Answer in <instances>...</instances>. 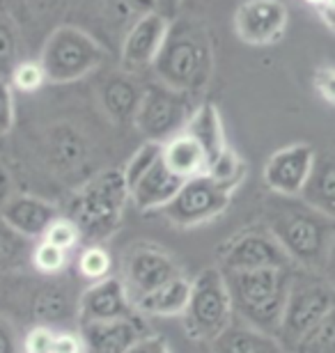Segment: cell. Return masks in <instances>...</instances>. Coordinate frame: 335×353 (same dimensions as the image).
<instances>
[{"label": "cell", "instance_id": "6da1fadb", "mask_svg": "<svg viewBox=\"0 0 335 353\" xmlns=\"http://www.w3.org/2000/svg\"><path fill=\"white\" fill-rule=\"evenodd\" d=\"M265 228L283 245L296 268L322 273L335 241V221L303 197L271 193L265 200Z\"/></svg>", "mask_w": 335, "mask_h": 353}, {"label": "cell", "instance_id": "7a4b0ae2", "mask_svg": "<svg viewBox=\"0 0 335 353\" xmlns=\"http://www.w3.org/2000/svg\"><path fill=\"white\" fill-rule=\"evenodd\" d=\"M152 72L159 83L184 94L195 97L202 92L213 72L211 39L204 26L195 21H173Z\"/></svg>", "mask_w": 335, "mask_h": 353}, {"label": "cell", "instance_id": "3957f363", "mask_svg": "<svg viewBox=\"0 0 335 353\" xmlns=\"http://www.w3.org/2000/svg\"><path fill=\"white\" fill-rule=\"evenodd\" d=\"M291 273L294 268L225 273L237 321L269 337H276L280 330L285 305H287Z\"/></svg>", "mask_w": 335, "mask_h": 353}, {"label": "cell", "instance_id": "277c9868", "mask_svg": "<svg viewBox=\"0 0 335 353\" xmlns=\"http://www.w3.org/2000/svg\"><path fill=\"white\" fill-rule=\"evenodd\" d=\"M126 202L131 200L122 170H104L71 195L67 216L78 225L83 239L102 243L117 232Z\"/></svg>", "mask_w": 335, "mask_h": 353}, {"label": "cell", "instance_id": "5b68a950", "mask_svg": "<svg viewBox=\"0 0 335 353\" xmlns=\"http://www.w3.org/2000/svg\"><path fill=\"white\" fill-rule=\"evenodd\" d=\"M335 307V289L322 273L294 268L291 285L287 294L280 330L276 335V342L280 344L285 353H294L298 342L326 319V314Z\"/></svg>", "mask_w": 335, "mask_h": 353}, {"label": "cell", "instance_id": "8992f818", "mask_svg": "<svg viewBox=\"0 0 335 353\" xmlns=\"http://www.w3.org/2000/svg\"><path fill=\"white\" fill-rule=\"evenodd\" d=\"M106 51L90 32L76 26H58L41 44L39 62L48 83H74L102 65Z\"/></svg>", "mask_w": 335, "mask_h": 353}, {"label": "cell", "instance_id": "52a82bcc", "mask_svg": "<svg viewBox=\"0 0 335 353\" xmlns=\"http://www.w3.org/2000/svg\"><path fill=\"white\" fill-rule=\"evenodd\" d=\"M234 321L232 296L220 268H204L191 280V299L184 312V330L191 340L213 342Z\"/></svg>", "mask_w": 335, "mask_h": 353}, {"label": "cell", "instance_id": "ba28073f", "mask_svg": "<svg viewBox=\"0 0 335 353\" xmlns=\"http://www.w3.org/2000/svg\"><path fill=\"white\" fill-rule=\"evenodd\" d=\"M195 108L198 105L191 94H184V92H177L156 81L142 90L133 124L145 136L147 143L163 145L186 129Z\"/></svg>", "mask_w": 335, "mask_h": 353}, {"label": "cell", "instance_id": "9c48e42d", "mask_svg": "<svg viewBox=\"0 0 335 353\" xmlns=\"http://www.w3.org/2000/svg\"><path fill=\"white\" fill-rule=\"evenodd\" d=\"M220 271L244 273V271H267V268H296L283 245L265 228H248L239 232L220 248Z\"/></svg>", "mask_w": 335, "mask_h": 353}, {"label": "cell", "instance_id": "30bf717a", "mask_svg": "<svg viewBox=\"0 0 335 353\" xmlns=\"http://www.w3.org/2000/svg\"><path fill=\"white\" fill-rule=\"evenodd\" d=\"M230 200L232 193L213 183L209 176H195L184 181L180 193L163 209V214L180 228H198L223 216V211L230 207Z\"/></svg>", "mask_w": 335, "mask_h": 353}, {"label": "cell", "instance_id": "8fae6325", "mask_svg": "<svg viewBox=\"0 0 335 353\" xmlns=\"http://www.w3.org/2000/svg\"><path fill=\"white\" fill-rule=\"evenodd\" d=\"M182 268L166 250L152 243H135L122 262V280L131 303L166 282L180 278Z\"/></svg>", "mask_w": 335, "mask_h": 353}, {"label": "cell", "instance_id": "7c38bea8", "mask_svg": "<svg viewBox=\"0 0 335 353\" xmlns=\"http://www.w3.org/2000/svg\"><path fill=\"white\" fill-rule=\"evenodd\" d=\"M289 26V10L283 0H244L234 12V32L248 46L278 44Z\"/></svg>", "mask_w": 335, "mask_h": 353}, {"label": "cell", "instance_id": "4fadbf2b", "mask_svg": "<svg viewBox=\"0 0 335 353\" xmlns=\"http://www.w3.org/2000/svg\"><path fill=\"white\" fill-rule=\"evenodd\" d=\"M317 152L308 143H294L274 152L265 165L269 193L283 197H301L315 168Z\"/></svg>", "mask_w": 335, "mask_h": 353}, {"label": "cell", "instance_id": "5bb4252c", "mask_svg": "<svg viewBox=\"0 0 335 353\" xmlns=\"http://www.w3.org/2000/svg\"><path fill=\"white\" fill-rule=\"evenodd\" d=\"M168 30L170 21L156 12L133 19L129 30L124 32L122 51H119L124 72L138 74L142 69H152L163 48V41L168 37Z\"/></svg>", "mask_w": 335, "mask_h": 353}, {"label": "cell", "instance_id": "9a60e30c", "mask_svg": "<svg viewBox=\"0 0 335 353\" xmlns=\"http://www.w3.org/2000/svg\"><path fill=\"white\" fill-rule=\"evenodd\" d=\"M133 314L138 312L133 310L129 292H126L124 282L119 278L95 282V285L85 289L81 301H78V321H81V326L129 319Z\"/></svg>", "mask_w": 335, "mask_h": 353}, {"label": "cell", "instance_id": "2e32d148", "mask_svg": "<svg viewBox=\"0 0 335 353\" xmlns=\"http://www.w3.org/2000/svg\"><path fill=\"white\" fill-rule=\"evenodd\" d=\"M58 216L62 214L51 202L35 195H10L0 207V218L30 241H41Z\"/></svg>", "mask_w": 335, "mask_h": 353}, {"label": "cell", "instance_id": "e0dca14e", "mask_svg": "<svg viewBox=\"0 0 335 353\" xmlns=\"http://www.w3.org/2000/svg\"><path fill=\"white\" fill-rule=\"evenodd\" d=\"M85 342V353H126L142 337H147V328L142 326L140 314L129 319L106 321V323H85L81 326Z\"/></svg>", "mask_w": 335, "mask_h": 353}, {"label": "cell", "instance_id": "ac0fdd59", "mask_svg": "<svg viewBox=\"0 0 335 353\" xmlns=\"http://www.w3.org/2000/svg\"><path fill=\"white\" fill-rule=\"evenodd\" d=\"M182 186L184 181L177 174L170 172L161 159L152 170L145 172V176H140L129 188V200L140 211H156V209L163 211L175 200V195L180 193Z\"/></svg>", "mask_w": 335, "mask_h": 353}, {"label": "cell", "instance_id": "d6986e66", "mask_svg": "<svg viewBox=\"0 0 335 353\" xmlns=\"http://www.w3.org/2000/svg\"><path fill=\"white\" fill-rule=\"evenodd\" d=\"M161 159L168 170L180 176L182 181L204 176L209 170V154L204 152V147L195 138H191L184 131L170 138L168 143H163Z\"/></svg>", "mask_w": 335, "mask_h": 353}, {"label": "cell", "instance_id": "ffe728a7", "mask_svg": "<svg viewBox=\"0 0 335 353\" xmlns=\"http://www.w3.org/2000/svg\"><path fill=\"white\" fill-rule=\"evenodd\" d=\"M191 299V280L180 278L166 282L140 299L133 301V310L140 316H184Z\"/></svg>", "mask_w": 335, "mask_h": 353}, {"label": "cell", "instance_id": "44dd1931", "mask_svg": "<svg viewBox=\"0 0 335 353\" xmlns=\"http://www.w3.org/2000/svg\"><path fill=\"white\" fill-rule=\"evenodd\" d=\"M301 197L310 207L335 221V147H326L317 154L315 168Z\"/></svg>", "mask_w": 335, "mask_h": 353}, {"label": "cell", "instance_id": "7402d4cb", "mask_svg": "<svg viewBox=\"0 0 335 353\" xmlns=\"http://www.w3.org/2000/svg\"><path fill=\"white\" fill-rule=\"evenodd\" d=\"M213 344V353H280V344L276 337H269L260 330L241 321H232L230 328H225Z\"/></svg>", "mask_w": 335, "mask_h": 353}, {"label": "cell", "instance_id": "603a6c76", "mask_svg": "<svg viewBox=\"0 0 335 353\" xmlns=\"http://www.w3.org/2000/svg\"><path fill=\"white\" fill-rule=\"evenodd\" d=\"M142 99V90L135 85L129 76H115L102 90L104 110L108 112L115 122H133Z\"/></svg>", "mask_w": 335, "mask_h": 353}, {"label": "cell", "instance_id": "cb8c5ba5", "mask_svg": "<svg viewBox=\"0 0 335 353\" xmlns=\"http://www.w3.org/2000/svg\"><path fill=\"white\" fill-rule=\"evenodd\" d=\"M184 133H189L191 138H195L198 143L204 147V152L209 154V161L213 157H218V154L227 147L225 133H223V122H220V112L216 110V105H211V103L198 105L195 112L191 115Z\"/></svg>", "mask_w": 335, "mask_h": 353}, {"label": "cell", "instance_id": "d4e9b609", "mask_svg": "<svg viewBox=\"0 0 335 353\" xmlns=\"http://www.w3.org/2000/svg\"><path fill=\"white\" fill-rule=\"evenodd\" d=\"M35 243L37 241H30L23 234H19L0 218V275L17 273L21 268L30 266Z\"/></svg>", "mask_w": 335, "mask_h": 353}, {"label": "cell", "instance_id": "484cf974", "mask_svg": "<svg viewBox=\"0 0 335 353\" xmlns=\"http://www.w3.org/2000/svg\"><path fill=\"white\" fill-rule=\"evenodd\" d=\"M71 312V303L67 292L60 285H41V289L32 299V314L39 323L53 326L55 321L67 319Z\"/></svg>", "mask_w": 335, "mask_h": 353}, {"label": "cell", "instance_id": "4316f807", "mask_svg": "<svg viewBox=\"0 0 335 353\" xmlns=\"http://www.w3.org/2000/svg\"><path fill=\"white\" fill-rule=\"evenodd\" d=\"M204 176H209L213 183H218L227 193H234L246 176V163H244V159L227 145L218 157H213L209 161V170H207Z\"/></svg>", "mask_w": 335, "mask_h": 353}, {"label": "cell", "instance_id": "83f0119b", "mask_svg": "<svg viewBox=\"0 0 335 353\" xmlns=\"http://www.w3.org/2000/svg\"><path fill=\"white\" fill-rule=\"evenodd\" d=\"M21 62V34L10 14L0 7V79H10Z\"/></svg>", "mask_w": 335, "mask_h": 353}, {"label": "cell", "instance_id": "f1b7e54d", "mask_svg": "<svg viewBox=\"0 0 335 353\" xmlns=\"http://www.w3.org/2000/svg\"><path fill=\"white\" fill-rule=\"evenodd\" d=\"M76 268L85 280L95 285V282L113 278V257L102 243H88L76 259Z\"/></svg>", "mask_w": 335, "mask_h": 353}, {"label": "cell", "instance_id": "f546056e", "mask_svg": "<svg viewBox=\"0 0 335 353\" xmlns=\"http://www.w3.org/2000/svg\"><path fill=\"white\" fill-rule=\"evenodd\" d=\"M294 353H335V307L298 342Z\"/></svg>", "mask_w": 335, "mask_h": 353}, {"label": "cell", "instance_id": "4dcf8cb0", "mask_svg": "<svg viewBox=\"0 0 335 353\" xmlns=\"http://www.w3.org/2000/svg\"><path fill=\"white\" fill-rule=\"evenodd\" d=\"M30 266L39 275L55 278V275H60L69 266V252L55 248V245L46 243V241H37V243H35V248H32Z\"/></svg>", "mask_w": 335, "mask_h": 353}, {"label": "cell", "instance_id": "1f68e13d", "mask_svg": "<svg viewBox=\"0 0 335 353\" xmlns=\"http://www.w3.org/2000/svg\"><path fill=\"white\" fill-rule=\"evenodd\" d=\"M161 152H163V145L147 143L145 140V145H140L138 150L133 152V157L126 161V165L122 168L126 186L131 188L140 176H145V172L152 170V168L161 161Z\"/></svg>", "mask_w": 335, "mask_h": 353}, {"label": "cell", "instance_id": "d6a6232c", "mask_svg": "<svg viewBox=\"0 0 335 353\" xmlns=\"http://www.w3.org/2000/svg\"><path fill=\"white\" fill-rule=\"evenodd\" d=\"M7 81L21 94H32V92L44 88V83H48L46 72L39 60H21Z\"/></svg>", "mask_w": 335, "mask_h": 353}, {"label": "cell", "instance_id": "836d02e7", "mask_svg": "<svg viewBox=\"0 0 335 353\" xmlns=\"http://www.w3.org/2000/svg\"><path fill=\"white\" fill-rule=\"evenodd\" d=\"M41 241L51 243V245H55V248L65 250L71 255V250H76L78 245H81L83 234H81V230H78V225L71 221L69 216H58L51 228L46 230V234Z\"/></svg>", "mask_w": 335, "mask_h": 353}, {"label": "cell", "instance_id": "e575fe53", "mask_svg": "<svg viewBox=\"0 0 335 353\" xmlns=\"http://www.w3.org/2000/svg\"><path fill=\"white\" fill-rule=\"evenodd\" d=\"M53 157L60 168H74L83 161V143L71 131H58L53 138Z\"/></svg>", "mask_w": 335, "mask_h": 353}, {"label": "cell", "instance_id": "d590c367", "mask_svg": "<svg viewBox=\"0 0 335 353\" xmlns=\"http://www.w3.org/2000/svg\"><path fill=\"white\" fill-rule=\"evenodd\" d=\"M55 335H58V330L53 326L37 323L23 337V353H53Z\"/></svg>", "mask_w": 335, "mask_h": 353}, {"label": "cell", "instance_id": "8d00e7d4", "mask_svg": "<svg viewBox=\"0 0 335 353\" xmlns=\"http://www.w3.org/2000/svg\"><path fill=\"white\" fill-rule=\"evenodd\" d=\"M17 105H14V88L7 79H0V138L14 129Z\"/></svg>", "mask_w": 335, "mask_h": 353}, {"label": "cell", "instance_id": "74e56055", "mask_svg": "<svg viewBox=\"0 0 335 353\" xmlns=\"http://www.w3.org/2000/svg\"><path fill=\"white\" fill-rule=\"evenodd\" d=\"M312 88H315L319 99H324L326 103L335 108V67H317L315 74H312Z\"/></svg>", "mask_w": 335, "mask_h": 353}, {"label": "cell", "instance_id": "f35d334b", "mask_svg": "<svg viewBox=\"0 0 335 353\" xmlns=\"http://www.w3.org/2000/svg\"><path fill=\"white\" fill-rule=\"evenodd\" d=\"M0 353H23V340L19 337L14 323L0 314Z\"/></svg>", "mask_w": 335, "mask_h": 353}, {"label": "cell", "instance_id": "ab89813d", "mask_svg": "<svg viewBox=\"0 0 335 353\" xmlns=\"http://www.w3.org/2000/svg\"><path fill=\"white\" fill-rule=\"evenodd\" d=\"M65 5V0H19V7L23 10L28 17L35 19V17H55L60 12V7Z\"/></svg>", "mask_w": 335, "mask_h": 353}, {"label": "cell", "instance_id": "60d3db41", "mask_svg": "<svg viewBox=\"0 0 335 353\" xmlns=\"http://www.w3.org/2000/svg\"><path fill=\"white\" fill-rule=\"evenodd\" d=\"M53 353H85V342L81 333L74 330H58L53 344Z\"/></svg>", "mask_w": 335, "mask_h": 353}, {"label": "cell", "instance_id": "b9f144b4", "mask_svg": "<svg viewBox=\"0 0 335 353\" xmlns=\"http://www.w3.org/2000/svg\"><path fill=\"white\" fill-rule=\"evenodd\" d=\"M126 353H173V351H170L168 342L163 340V337L147 335V337H142L138 344H133Z\"/></svg>", "mask_w": 335, "mask_h": 353}, {"label": "cell", "instance_id": "7bdbcfd3", "mask_svg": "<svg viewBox=\"0 0 335 353\" xmlns=\"http://www.w3.org/2000/svg\"><path fill=\"white\" fill-rule=\"evenodd\" d=\"M182 3L184 0H154V12L161 14L163 19H168L170 23H173V21L180 19Z\"/></svg>", "mask_w": 335, "mask_h": 353}, {"label": "cell", "instance_id": "ee69618b", "mask_svg": "<svg viewBox=\"0 0 335 353\" xmlns=\"http://www.w3.org/2000/svg\"><path fill=\"white\" fill-rule=\"evenodd\" d=\"M317 17L326 28H329V32L335 34V5H324L322 10H317Z\"/></svg>", "mask_w": 335, "mask_h": 353}, {"label": "cell", "instance_id": "f6af8a7d", "mask_svg": "<svg viewBox=\"0 0 335 353\" xmlns=\"http://www.w3.org/2000/svg\"><path fill=\"white\" fill-rule=\"evenodd\" d=\"M322 275H324L326 280L331 282V287L335 289V241H333V245H331L329 259H326V264H324V271H322Z\"/></svg>", "mask_w": 335, "mask_h": 353}, {"label": "cell", "instance_id": "bcb514c9", "mask_svg": "<svg viewBox=\"0 0 335 353\" xmlns=\"http://www.w3.org/2000/svg\"><path fill=\"white\" fill-rule=\"evenodd\" d=\"M7 193V172L3 170V165H0V207H3V202L7 200L10 195H5Z\"/></svg>", "mask_w": 335, "mask_h": 353}, {"label": "cell", "instance_id": "7dc6e473", "mask_svg": "<svg viewBox=\"0 0 335 353\" xmlns=\"http://www.w3.org/2000/svg\"><path fill=\"white\" fill-rule=\"evenodd\" d=\"M301 3L303 5H308V7H312V10H322V7L326 5V3H329V0H301Z\"/></svg>", "mask_w": 335, "mask_h": 353}]
</instances>
